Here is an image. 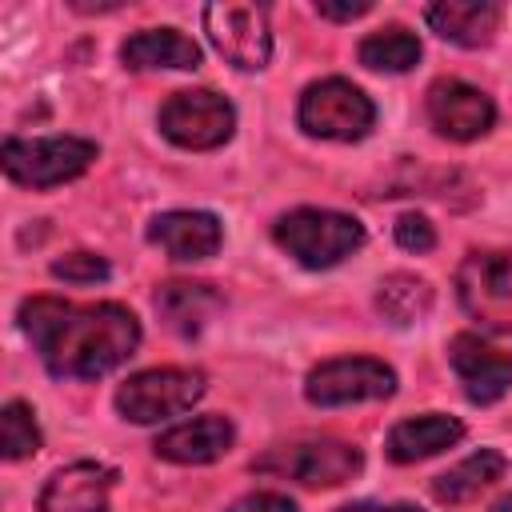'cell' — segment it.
Masks as SVG:
<instances>
[{
	"label": "cell",
	"mask_w": 512,
	"mask_h": 512,
	"mask_svg": "<svg viewBox=\"0 0 512 512\" xmlns=\"http://www.w3.org/2000/svg\"><path fill=\"white\" fill-rule=\"evenodd\" d=\"M316 12L328 16V20H356V16L372 12V0H356V4H328V0H320Z\"/></svg>",
	"instance_id": "obj_27"
},
{
	"label": "cell",
	"mask_w": 512,
	"mask_h": 512,
	"mask_svg": "<svg viewBox=\"0 0 512 512\" xmlns=\"http://www.w3.org/2000/svg\"><path fill=\"white\" fill-rule=\"evenodd\" d=\"M204 396V372L196 368H148L120 384L116 408L132 424H156L188 412Z\"/></svg>",
	"instance_id": "obj_7"
},
{
	"label": "cell",
	"mask_w": 512,
	"mask_h": 512,
	"mask_svg": "<svg viewBox=\"0 0 512 512\" xmlns=\"http://www.w3.org/2000/svg\"><path fill=\"white\" fill-rule=\"evenodd\" d=\"M148 240L160 244L172 260H208L216 256L224 232L212 212H164L152 220Z\"/></svg>",
	"instance_id": "obj_15"
},
{
	"label": "cell",
	"mask_w": 512,
	"mask_h": 512,
	"mask_svg": "<svg viewBox=\"0 0 512 512\" xmlns=\"http://www.w3.org/2000/svg\"><path fill=\"white\" fill-rule=\"evenodd\" d=\"M120 60L136 72H144V68H196L200 48H196V40H188L176 28H144V32L124 40Z\"/></svg>",
	"instance_id": "obj_19"
},
{
	"label": "cell",
	"mask_w": 512,
	"mask_h": 512,
	"mask_svg": "<svg viewBox=\"0 0 512 512\" xmlns=\"http://www.w3.org/2000/svg\"><path fill=\"white\" fill-rule=\"evenodd\" d=\"M236 128V112L232 104L212 92V88H184V92H172L160 108V132L180 144V148H192V152H208V148H220Z\"/></svg>",
	"instance_id": "obj_9"
},
{
	"label": "cell",
	"mask_w": 512,
	"mask_h": 512,
	"mask_svg": "<svg viewBox=\"0 0 512 512\" xmlns=\"http://www.w3.org/2000/svg\"><path fill=\"white\" fill-rule=\"evenodd\" d=\"M20 328L36 344L44 368L60 380H96L120 368L140 344V324L124 304H68L56 296H32L20 304Z\"/></svg>",
	"instance_id": "obj_1"
},
{
	"label": "cell",
	"mask_w": 512,
	"mask_h": 512,
	"mask_svg": "<svg viewBox=\"0 0 512 512\" xmlns=\"http://www.w3.org/2000/svg\"><path fill=\"white\" fill-rule=\"evenodd\" d=\"M416 60H420V40L400 24L380 28L360 44V64L372 72H408Z\"/></svg>",
	"instance_id": "obj_22"
},
{
	"label": "cell",
	"mask_w": 512,
	"mask_h": 512,
	"mask_svg": "<svg viewBox=\"0 0 512 512\" xmlns=\"http://www.w3.org/2000/svg\"><path fill=\"white\" fill-rule=\"evenodd\" d=\"M224 308V296L212 284H184L172 280L164 288H156V312L160 320L176 332V336H200L212 316Z\"/></svg>",
	"instance_id": "obj_16"
},
{
	"label": "cell",
	"mask_w": 512,
	"mask_h": 512,
	"mask_svg": "<svg viewBox=\"0 0 512 512\" xmlns=\"http://www.w3.org/2000/svg\"><path fill=\"white\" fill-rule=\"evenodd\" d=\"M392 392H396V372L384 360H372V356L328 360V364L312 368L308 384H304V396L320 408L360 404V400H388Z\"/></svg>",
	"instance_id": "obj_10"
},
{
	"label": "cell",
	"mask_w": 512,
	"mask_h": 512,
	"mask_svg": "<svg viewBox=\"0 0 512 512\" xmlns=\"http://www.w3.org/2000/svg\"><path fill=\"white\" fill-rule=\"evenodd\" d=\"M492 512H512V496H504V500H496V504H492Z\"/></svg>",
	"instance_id": "obj_29"
},
{
	"label": "cell",
	"mask_w": 512,
	"mask_h": 512,
	"mask_svg": "<svg viewBox=\"0 0 512 512\" xmlns=\"http://www.w3.org/2000/svg\"><path fill=\"white\" fill-rule=\"evenodd\" d=\"M232 440H236V428L224 416H200L160 432L152 448L172 464H212L232 448Z\"/></svg>",
	"instance_id": "obj_14"
},
{
	"label": "cell",
	"mask_w": 512,
	"mask_h": 512,
	"mask_svg": "<svg viewBox=\"0 0 512 512\" xmlns=\"http://www.w3.org/2000/svg\"><path fill=\"white\" fill-rule=\"evenodd\" d=\"M116 472L96 460H76L60 472L40 492V512H108Z\"/></svg>",
	"instance_id": "obj_13"
},
{
	"label": "cell",
	"mask_w": 512,
	"mask_h": 512,
	"mask_svg": "<svg viewBox=\"0 0 512 512\" xmlns=\"http://www.w3.org/2000/svg\"><path fill=\"white\" fill-rule=\"evenodd\" d=\"M396 244H400L404 252H428V248L436 244V228H432L420 212H408V216L396 220Z\"/></svg>",
	"instance_id": "obj_25"
},
{
	"label": "cell",
	"mask_w": 512,
	"mask_h": 512,
	"mask_svg": "<svg viewBox=\"0 0 512 512\" xmlns=\"http://www.w3.org/2000/svg\"><path fill=\"white\" fill-rule=\"evenodd\" d=\"M4 172L24 188H56L80 176L96 160V144L80 136H44V140H4Z\"/></svg>",
	"instance_id": "obj_6"
},
{
	"label": "cell",
	"mask_w": 512,
	"mask_h": 512,
	"mask_svg": "<svg viewBox=\"0 0 512 512\" xmlns=\"http://www.w3.org/2000/svg\"><path fill=\"white\" fill-rule=\"evenodd\" d=\"M432 32H440L444 40L460 44V48H480L492 40L496 24H500V4L492 0H440L428 12Z\"/></svg>",
	"instance_id": "obj_17"
},
{
	"label": "cell",
	"mask_w": 512,
	"mask_h": 512,
	"mask_svg": "<svg viewBox=\"0 0 512 512\" xmlns=\"http://www.w3.org/2000/svg\"><path fill=\"white\" fill-rule=\"evenodd\" d=\"M464 312L496 336H512V252H468L456 268Z\"/></svg>",
	"instance_id": "obj_4"
},
{
	"label": "cell",
	"mask_w": 512,
	"mask_h": 512,
	"mask_svg": "<svg viewBox=\"0 0 512 512\" xmlns=\"http://www.w3.org/2000/svg\"><path fill=\"white\" fill-rule=\"evenodd\" d=\"M272 236L304 268H332L364 244L360 220L332 212V208H296V212L276 220Z\"/></svg>",
	"instance_id": "obj_2"
},
{
	"label": "cell",
	"mask_w": 512,
	"mask_h": 512,
	"mask_svg": "<svg viewBox=\"0 0 512 512\" xmlns=\"http://www.w3.org/2000/svg\"><path fill=\"white\" fill-rule=\"evenodd\" d=\"M500 476H504V456L496 448H480L468 460H460L456 468H448L444 476H436L432 480V496L440 504H464V500H472L480 488H488Z\"/></svg>",
	"instance_id": "obj_20"
},
{
	"label": "cell",
	"mask_w": 512,
	"mask_h": 512,
	"mask_svg": "<svg viewBox=\"0 0 512 512\" xmlns=\"http://www.w3.org/2000/svg\"><path fill=\"white\" fill-rule=\"evenodd\" d=\"M228 512H300V508L288 496H280V492H248Z\"/></svg>",
	"instance_id": "obj_26"
},
{
	"label": "cell",
	"mask_w": 512,
	"mask_h": 512,
	"mask_svg": "<svg viewBox=\"0 0 512 512\" xmlns=\"http://www.w3.org/2000/svg\"><path fill=\"white\" fill-rule=\"evenodd\" d=\"M40 448V428H36V416L24 400H8L4 412H0V452L4 460H24Z\"/></svg>",
	"instance_id": "obj_23"
},
{
	"label": "cell",
	"mask_w": 512,
	"mask_h": 512,
	"mask_svg": "<svg viewBox=\"0 0 512 512\" xmlns=\"http://www.w3.org/2000/svg\"><path fill=\"white\" fill-rule=\"evenodd\" d=\"M376 308L384 312V320L392 324H416L428 316L432 308V284L412 276V272H392L388 280H380V292H376Z\"/></svg>",
	"instance_id": "obj_21"
},
{
	"label": "cell",
	"mask_w": 512,
	"mask_h": 512,
	"mask_svg": "<svg viewBox=\"0 0 512 512\" xmlns=\"http://www.w3.org/2000/svg\"><path fill=\"white\" fill-rule=\"evenodd\" d=\"M52 276L68 284H96V280H108V260L96 252H68L64 260L52 264Z\"/></svg>",
	"instance_id": "obj_24"
},
{
	"label": "cell",
	"mask_w": 512,
	"mask_h": 512,
	"mask_svg": "<svg viewBox=\"0 0 512 512\" xmlns=\"http://www.w3.org/2000/svg\"><path fill=\"white\" fill-rule=\"evenodd\" d=\"M460 436H464V424H460L456 416L428 412V416H416V420H400V424L388 432V456H392L396 464L428 460V456L452 448Z\"/></svg>",
	"instance_id": "obj_18"
},
{
	"label": "cell",
	"mask_w": 512,
	"mask_h": 512,
	"mask_svg": "<svg viewBox=\"0 0 512 512\" xmlns=\"http://www.w3.org/2000/svg\"><path fill=\"white\" fill-rule=\"evenodd\" d=\"M428 120L448 140H476L492 128V100L464 80H436L428 88Z\"/></svg>",
	"instance_id": "obj_11"
},
{
	"label": "cell",
	"mask_w": 512,
	"mask_h": 512,
	"mask_svg": "<svg viewBox=\"0 0 512 512\" xmlns=\"http://www.w3.org/2000/svg\"><path fill=\"white\" fill-rule=\"evenodd\" d=\"M448 356H452V368L472 404H496L512 388V356L488 348L480 336L460 332L448 344Z\"/></svg>",
	"instance_id": "obj_12"
},
{
	"label": "cell",
	"mask_w": 512,
	"mask_h": 512,
	"mask_svg": "<svg viewBox=\"0 0 512 512\" xmlns=\"http://www.w3.org/2000/svg\"><path fill=\"white\" fill-rule=\"evenodd\" d=\"M204 32L212 48L244 72H256L272 56V28L264 4H240V0H216L204 8Z\"/></svg>",
	"instance_id": "obj_8"
},
{
	"label": "cell",
	"mask_w": 512,
	"mask_h": 512,
	"mask_svg": "<svg viewBox=\"0 0 512 512\" xmlns=\"http://www.w3.org/2000/svg\"><path fill=\"white\" fill-rule=\"evenodd\" d=\"M340 512H420V508L416 504H368L364 500V504H344Z\"/></svg>",
	"instance_id": "obj_28"
},
{
	"label": "cell",
	"mask_w": 512,
	"mask_h": 512,
	"mask_svg": "<svg viewBox=\"0 0 512 512\" xmlns=\"http://www.w3.org/2000/svg\"><path fill=\"white\" fill-rule=\"evenodd\" d=\"M252 468L264 476L300 480L308 488H336L364 468V456L344 440H296V444L268 448L264 456L252 460Z\"/></svg>",
	"instance_id": "obj_3"
},
{
	"label": "cell",
	"mask_w": 512,
	"mask_h": 512,
	"mask_svg": "<svg viewBox=\"0 0 512 512\" xmlns=\"http://www.w3.org/2000/svg\"><path fill=\"white\" fill-rule=\"evenodd\" d=\"M296 120L308 136H320V140H360L376 124V108L356 84L328 76L304 88Z\"/></svg>",
	"instance_id": "obj_5"
}]
</instances>
